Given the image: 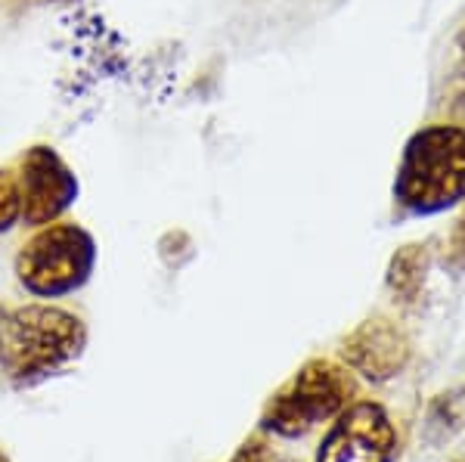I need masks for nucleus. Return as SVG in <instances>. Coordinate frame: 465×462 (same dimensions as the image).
I'll use <instances>...</instances> for the list:
<instances>
[{"label": "nucleus", "mask_w": 465, "mask_h": 462, "mask_svg": "<svg viewBox=\"0 0 465 462\" xmlns=\"http://www.w3.org/2000/svg\"><path fill=\"white\" fill-rule=\"evenodd\" d=\"M84 345V323L63 308L25 304L0 314V369L19 388L63 372Z\"/></svg>", "instance_id": "obj_1"}, {"label": "nucleus", "mask_w": 465, "mask_h": 462, "mask_svg": "<svg viewBox=\"0 0 465 462\" xmlns=\"http://www.w3.org/2000/svg\"><path fill=\"white\" fill-rule=\"evenodd\" d=\"M394 202L416 218L440 214L465 202L462 124H429L412 133L397 165Z\"/></svg>", "instance_id": "obj_2"}, {"label": "nucleus", "mask_w": 465, "mask_h": 462, "mask_svg": "<svg viewBox=\"0 0 465 462\" xmlns=\"http://www.w3.org/2000/svg\"><path fill=\"white\" fill-rule=\"evenodd\" d=\"M354 391L357 385L348 369L329 360H311L273 394L264 409V428L282 437H304L307 431L339 416Z\"/></svg>", "instance_id": "obj_3"}, {"label": "nucleus", "mask_w": 465, "mask_h": 462, "mask_svg": "<svg viewBox=\"0 0 465 462\" xmlns=\"http://www.w3.org/2000/svg\"><path fill=\"white\" fill-rule=\"evenodd\" d=\"M96 242L78 223H47L22 245L16 258L19 282L37 298H63L90 280Z\"/></svg>", "instance_id": "obj_4"}, {"label": "nucleus", "mask_w": 465, "mask_h": 462, "mask_svg": "<svg viewBox=\"0 0 465 462\" xmlns=\"http://www.w3.org/2000/svg\"><path fill=\"white\" fill-rule=\"evenodd\" d=\"M19 196L25 227L56 223L78 199V177L65 165L63 155L50 146H32L19 165Z\"/></svg>", "instance_id": "obj_5"}, {"label": "nucleus", "mask_w": 465, "mask_h": 462, "mask_svg": "<svg viewBox=\"0 0 465 462\" xmlns=\"http://www.w3.org/2000/svg\"><path fill=\"white\" fill-rule=\"evenodd\" d=\"M397 431L379 404H354L339 413L317 453V462H394Z\"/></svg>", "instance_id": "obj_6"}, {"label": "nucleus", "mask_w": 465, "mask_h": 462, "mask_svg": "<svg viewBox=\"0 0 465 462\" xmlns=\"http://www.w3.org/2000/svg\"><path fill=\"white\" fill-rule=\"evenodd\" d=\"M344 360L360 376L372 378V382H388V378L401 376L410 363V341L397 323L385 317L366 319L351 332V339L341 348Z\"/></svg>", "instance_id": "obj_7"}, {"label": "nucleus", "mask_w": 465, "mask_h": 462, "mask_svg": "<svg viewBox=\"0 0 465 462\" xmlns=\"http://www.w3.org/2000/svg\"><path fill=\"white\" fill-rule=\"evenodd\" d=\"M429 267H431L429 245L412 242V245H403V249L394 251L391 264H388V273H385V282H388V292L394 295L397 304L412 308V304L422 301Z\"/></svg>", "instance_id": "obj_8"}, {"label": "nucleus", "mask_w": 465, "mask_h": 462, "mask_svg": "<svg viewBox=\"0 0 465 462\" xmlns=\"http://www.w3.org/2000/svg\"><path fill=\"white\" fill-rule=\"evenodd\" d=\"M465 428V385H456L431 400L429 416H425V441L444 444Z\"/></svg>", "instance_id": "obj_9"}, {"label": "nucleus", "mask_w": 465, "mask_h": 462, "mask_svg": "<svg viewBox=\"0 0 465 462\" xmlns=\"http://www.w3.org/2000/svg\"><path fill=\"white\" fill-rule=\"evenodd\" d=\"M22 221V196L19 181L13 171L0 168V233L13 230Z\"/></svg>", "instance_id": "obj_10"}, {"label": "nucleus", "mask_w": 465, "mask_h": 462, "mask_svg": "<svg viewBox=\"0 0 465 462\" xmlns=\"http://www.w3.org/2000/svg\"><path fill=\"white\" fill-rule=\"evenodd\" d=\"M444 106L453 112L456 118H462L465 122V32L460 34V63H456L453 74H450Z\"/></svg>", "instance_id": "obj_11"}, {"label": "nucleus", "mask_w": 465, "mask_h": 462, "mask_svg": "<svg viewBox=\"0 0 465 462\" xmlns=\"http://www.w3.org/2000/svg\"><path fill=\"white\" fill-rule=\"evenodd\" d=\"M444 264L450 267V270L465 273V211H462V218L456 221L453 233H450V240H447V255H444Z\"/></svg>", "instance_id": "obj_12"}, {"label": "nucleus", "mask_w": 465, "mask_h": 462, "mask_svg": "<svg viewBox=\"0 0 465 462\" xmlns=\"http://www.w3.org/2000/svg\"><path fill=\"white\" fill-rule=\"evenodd\" d=\"M232 462H292V459L280 457L264 437H252V441H245L242 450L232 457Z\"/></svg>", "instance_id": "obj_13"}, {"label": "nucleus", "mask_w": 465, "mask_h": 462, "mask_svg": "<svg viewBox=\"0 0 465 462\" xmlns=\"http://www.w3.org/2000/svg\"><path fill=\"white\" fill-rule=\"evenodd\" d=\"M56 4H74V0H56Z\"/></svg>", "instance_id": "obj_14"}, {"label": "nucleus", "mask_w": 465, "mask_h": 462, "mask_svg": "<svg viewBox=\"0 0 465 462\" xmlns=\"http://www.w3.org/2000/svg\"><path fill=\"white\" fill-rule=\"evenodd\" d=\"M0 462H6V457H4V453H0Z\"/></svg>", "instance_id": "obj_15"}, {"label": "nucleus", "mask_w": 465, "mask_h": 462, "mask_svg": "<svg viewBox=\"0 0 465 462\" xmlns=\"http://www.w3.org/2000/svg\"><path fill=\"white\" fill-rule=\"evenodd\" d=\"M456 462H465V457H462V459H456Z\"/></svg>", "instance_id": "obj_16"}]
</instances>
